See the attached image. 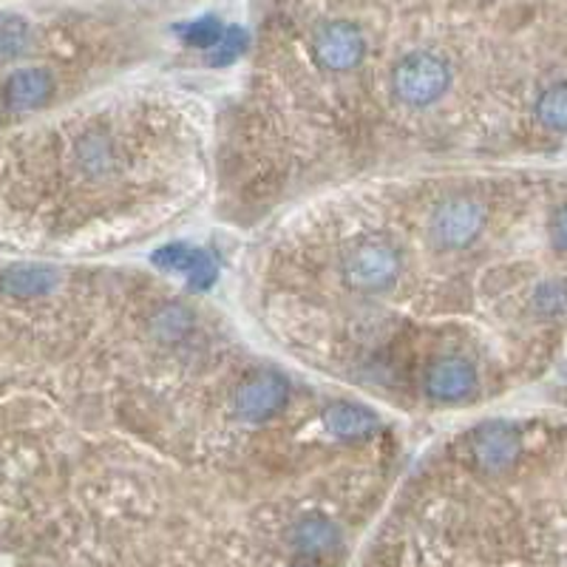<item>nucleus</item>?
Instances as JSON below:
<instances>
[{
  "label": "nucleus",
  "mask_w": 567,
  "mask_h": 567,
  "mask_svg": "<svg viewBox=\"0 0 567 567\" xmlns=\"http://www.w3.org/2000/svg\"><path fill=\"white\" fill-rule=\"evenodd\" d=\"M452 85V65L437 52H409L394 65L392 91L394 97L412 109L434 105Z\"/></svg>",
  "instance_id": "1"
},
{
  "label": "nucleus",
  "mask_w": 567,
  "mask_h": 567,
  "mask_svg": "<svg viewBox=\"0 0 567 567\" xmlns=\"http://www.w3.org/2000/svg\"><path fill=\"white\" fill-rule=\"evenodd\" d=\"M343 276L354 290L369 296L392 290L400 278V252L389 241H361L343 258Z\"/></svg>",
  "instance_id": "2"
},
{
  "label": "nucleus",
  "mask_w": 567,
  "mask_h": 567,
  "mask_svg": "<svg viewBox=\"0 0 567 567\" xmlns=\"http://www.w3.org/2000/svg\"><path fill=\"white\" fill-rule=\"evenodd\" d=\"M485 227V207L474 199H449L432 213L429 233L443 250H463L477 239Z\"/></svg>",
  "instance_id": "3"
},
{
  "label": "nucleus",
  "mask_w": 567,
  "mask_h": 567,
  "mask_svg": "<svg viewBox=\"0 0 567 567\" xmlns=\"http://www.w3.org/2000/svg\"><path fill=\"white\" fill-rule=\"evenodd\" d=\"M312 54L321 69L352 71L361 65L367 54V38L349 20H332V23H323L312 38Z\"/></svg>",
  "instance_id": "4"
},
{
  "label": "nucleus",
  "mask_w": 567,
  "mask_h": 567,
  "mask_svg": "<svg viewBox=\"0 0 567 567\" xmlns=\"http://www.w3.org/2000/svg\"><path fill=\"white\" fill-rule=\"evenodd\" d=\"M287 400H290V383H287V378L278 372H261L241 386L239 398H236V406H239L245 420L261 423V420H270L272 414L281 412L287 406Z\"/></svg>",
  "instance_id": "5"
},
{
  "label": "nucleus",
  "mask_w": 567,
  "mask_h": 567,
  "mask_svg": "<svg viewBox=\"0 0 567 567\" xmlns=\"http://www.w3.org/2000/svg\"><path fill=\"white\" fill-rule=\"evenodd\" d=\"M523 452V440L511 429L508 423H491L471 443V454L474 463L485 471V474H503L516 463Z\"/></svg>",
  "instance_id": "6"
},
{
  "label": "nucleus",
  "mask_w": 567,
  "mask_h": 567,
  "mask_svg": "<svg viewBox=\"0 0 567 567\" xmlns=\"http://www.w3.org/2000/svg\"><path fill=\"white\" fill-rule=\"evenodd\" d=\"M477 369L471 367L465 358H440L425 372V392L429 398L443 400V403H457L471 392H477Z\"/></svg>",
  "instance_id": "7"
},
{
  "label": "nucleus",
  "mask_w": 567,
  "mask_h": 567,
  "mask_svg": "<svg viewBox=\"0 0 567 567\" xmlns=\"http://www.w3.org/2000/svg\"><path fill=\"white\" fill-rule=\"evenodd\" d=\"M154 265L162 267V270L176 272V276H185L187 284L196 287V290H207L219 276V267L205 250H196V247L187 245L162 247V250L154 252Z\"/></svg>",
  "instance_id": "8"
},
{
  "label": "nucleus",
  "mask_w": 567,
  "mask_h": 567,
  "mask_svg": "<svg viewBox=\"0 0 567 567\" xmlns=\"http://www.w3.org/2000/svg\"><path fill=\"white\" fill-rule=\"evenodd\" d=\"M54 91L52 74L45 69H20L7 80L3 97L12 111H34L49 103Z\"/></svg>",
  "instance_id": "9"
},
{
  "label": "nucleus",
  "mask_w": 567,
  "mask_h": 567,
  "mask_svg": "<svg viewBox=\"0 0 567 567\" xmlns=\"http://www.w3.org/2000/svg\"><path fill=\"white\" fill-rule=\"evenodd\" d=\"M58 281L60 272L49 265H14L0 276V290L12 298H43Z\"/></svg>",
  "instance_id": "10"
},
{
  "label": "nucleus",
  "mask_w": 567,
  "mask_h": 567,
  "mask_svg": "<svg viewBox=\"0 0 567 567\" xmlns=\"http://www.w3.org/2000/svg\"><path fill=\"white\" fill-rule=\"evenodd\" d=\"M341 528L327 516H303L301 523L292 528V548L303 556H323L341 548Z\"/></svg>",
  "instance_id": "11"
},
{
  "label": "nucleus",
  "mask_w": 567,
  "mask_h": 567,
  "mask_svg": "<svg viewBox=\"0 0 567 567\" xmlns=\"http://www.w3.org/2000/svg\"><path fill=\"white\" fill-rule=\"evenodd\" d=\"M378 414L361 403H336L327 412V429L341 440H367L378 432Z\"/></svg>",
  "instance_id": "12"
},
{
  "label": "nucleus",
  "mask_w": 567,
  "mask_h": 567,
  "mask_svg": "<svg viewBox=\"0 0 567 567\" xmlns=\"http://www.w3.org/2000/svg\"><path fill=\"white\" fill-rule=\"evenodd\" d=\"M74 159L83 168L85 176H109L116 171V162H120V154H116V145L105 134H85L83 140L74 145Z\"/></svg>",
  "instance_id": "13"
},
{
  "label": "nucleus",
  "mask_w": 567,
  "mask_h": 567,
  "mask_svg": "<svg viewBox=\"0 0 567 567\" xmlns=\"http://www.w3.org/2000/svg\"><path fill=\"white\" fill-rule=\"evenodd\" d=\"M536 120L548 131L567 134V83L545 89L536 100Z\"/></svg>",
  "instance_id": "14"
},
{
  "label": "nucleus",
  "mask_w": 567,
  "mask_h": 567,
  "mask_svg": "<svg viewBox=\"0 0 567 567\" xmlns=\"http://www.w3.org/2000/svg\"><path fill=\"white\" fill-rule=\"evenodd\" d=\"M32 29L18 14H0V60H14L29 49Z\"/></svg>",
  "instance_id": "15"
},
{
  "label": "nucleus",
  "mask_w": 567,
  "mask_h": 567,
  "mask_svg": "<svg viewBox=\"0 0 567 567\" xmlns=\"http://www.w3.org/2000/svg\"><path fill=\"white\" fill-rule=\"evenodd\" d=\"M247 49V32L239 27H227L221 32L219 43L213 45L210 54H207V63L210 65H230L245 54Z\"/></svg>",
  "instance_id": "16"
},
{
  "label": "nucleus",
  "mask_w": 567,
  "mask_h": 567,
  "mask_svg": "<svg viewBox=\"0 0 567 567\" xmlns=\"http://www.w3.org/2000/svg\"><path fill=\"white\" fill-rule=\"evenodd\" d=\"M221 32H225L221 20L207 14V18L190 20L187 27H182V40H185L187 45H196V49H207V52H210L213 45L219 43Z\"/></svg>",
  "instance_id": "17"
},
{
  "label": "nucleus",
  "mask_w": 567,
  "mask_h": 567,
  "mask_svg": "<svg viewBox=\"0 0 567 567\" xmlns=\"http://www.w3.org/2000/svg\"><path fill=\"white\" fill-rule=\"evenodd\" d=\"M536 310L545 312V316H556V312L567 310V284H542L539 292H536Z\"/></svg>",
  "instance_id": "18"
},
{
  "label": "nucleus",
  "mask_w": 567,
  "mask_h": 567,
  "mask_svg": "<svg viewBox=\"0 0 567 567\" xmlns=\"http://www.w3.org/2000/svg\"><path fill=\"white\" fill-rule=\"evenodd\" d=\"M187 323H190V318H187V312L182 310V307H168V310H162L159 318H156V332L165 338H179L182 332L187 329Z\"/></svg>",
  "instance_id": "19"
},
{
  "label": "nucleus",
  "mask_w": 567,
  "mask_h": 567,
  "mask_svg": "<svg viewBox=\"0 0 567 567\" xmlns=\"http://www.w3.org/2000/svg\"><path fill=\"white\" fill-rule=\"evenodd\" d=\"M550 236H554L556 250L567 252V205L556 210L554 221H550Z\"/></svg>",
  "instance_id": "20"
},
{
  "label": "nucleus",
  "mask_w": 567,
  "mask_h": 567,
  "mask_svg": "<svg viewBox=\"0 0 567 567\" xmlns=\"http://www.w3.org/2000/svg\"><path fill=\"white\" fill-rule=\"evenodd\" d=\"M292 567H316V565H292Z\"/></svg>",
  "instance_id": "21"
}]
</instances>
